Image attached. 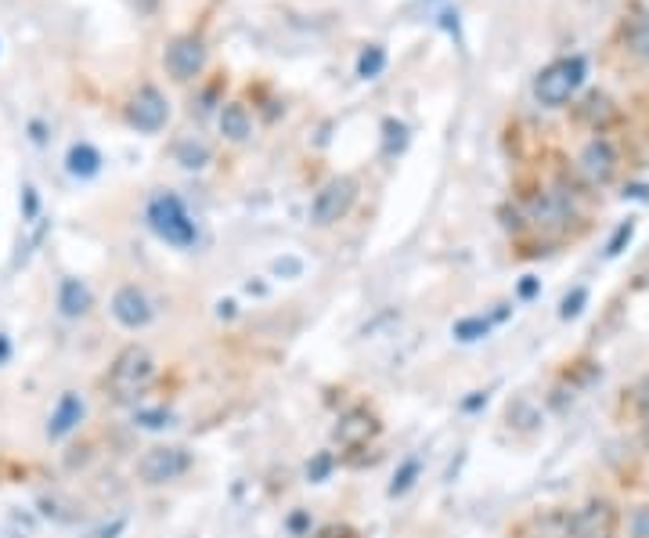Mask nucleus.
I'll return each mask as SVG.
<instances>
[{
  "label": "nucleus",
  "instance_id": "obj_1",
  "mask_svg": "<svg viewBox=\"0 0 649 538\" xmlns=\"http://www.w3.org/2000/svg\"><path fill=\"white\" fill-rule=\"evenodd\" d=\"M152 376H155V357L145 347L130 343L116 354L112 373H109V391L116 401H134L152 383Z\"/></svg>",
  "mask_w": 649,
  "mask_h": 538
},
{
  "label": "nucleus",
  "instance_id": "obj_9",
  "mask_svg": "<svg viewBox=\"0 0 649 538\" xmlns=\"http://www.w3.org/2000/svg\"><path fill=\"white\" fill-rule=\"evenodd\" d=\"M166 116H170L166 98L155 91V87H141V91L134 95V102H130V123L137 130H145V134H155L166 123Z\"/></svg>",
  "mask_w": 649,
  "mask_h": 538
},
{
  "label": "nucleus",
  "instance_id": "obj_24",
  "mask_svg": "<svg viewBox=\"0 0 649 538\" xmlns=\"http://www.w3.org/2000/svg\"><path fill=\"white\" fill-rule=\"evenodd\" d=\"M332 467H336V456H332V452H318V456L307 463V481H311V484H321V481H329Z\"/></svg>",
  "mask_w": 649,
  "mask_h": 538
},
{
  "label": "nucleus",
  "instance_id": "obj_35",
  "mask_svg": "<svg viewBox=\"0 0 649 538\" xmlns=\"http://www.w3.org/2000/svg\"><path fill=\"white\" fill-rule=\"evenodd\" d=\"M4 354H8V340H0V362H4Z\"/></svg>",
  "mask_w": 649,
  "mask_h": 538
},
{
  "label": "nucleus",
  "instance_id": "obj_23",
  "mask_svg": "<svg viewBox=\"0 0 649 538\" xmlns=\"http://www.w3.org/2000/svg\"><path fill=\"white\" fill-rule=\"evenodd\" d=\"M628 44H631V51L649 55V12H642L638 19H631V26H628Z\"/></svg>",
  "mask_w": 649,
  "mask_h": 538
},
{
  "label": "nucleus",
  "instance_id": "obj_18",
  "mask_svg": "<svg viewBox=\"0 0 649 538\" xmlns=\"http://www.w3.org/2000/svg\"><path fill=\"white\" fill-rule=\"evenodd\" d=\"M387 69V47L383 44H368L357 58V76L361 80H376L379 72Z\"/></svg>",
  "mask_w": 649,
  "mask_h": 538
},
{
  "label": "nucleus",
  "instance_id": "obj_16",
  "mask_svg": "<svg viewBox=\"0 0 649 538\" xmlns=\"http://www.w3.org/2000/svg\"><path fill=\"white\" fill-rule=\"evenodd\" d=\"M65 166H69V173H72V177H95V173L102 170V156H98V148H95V145L79 141V145H72V148H69Z\"/></svg>",
  "mask_w": 649,
  "mask_h": 538
},
{
  "label": "nucleus",
  "instance_id": "obj_15",
  "mask_svg": "<svg viewBox=\"0 0 649 538\" xmlns=\"http://www.w3.org/2000/svg\"><path fill=\"white\" fill-rule=\"evenodd\" d=\"M578 120H585L588 127H595V130H603V127H610L613 120H617V109H613V102L606 98V95H599V91H592L581 105H578Z\"/></svg>",
  "mask_w": 649,
  "mask_h": 538
},
{
  "label": "nucleus",
  "instance_id": "obj_6",
  "mask_svg": "<svg viewBox=\"0 0 649 538\" xmlns=\"http://www.w3.org/2000/svg\"><path fill=\"white\" fill-rule=\"evenodd\" d=\"M578 170L585 173V181L595 185V189L610 185L613 173H617V148H613V141L610 138H592L581 148V156H578Z\"/></svg>",
  "mask_w": 649,
  "mask_h": 538
},
{
  "label": "nucleus",
  "instance_id": "obj_8",
  "mask_svg": "<svg viewBox=\"0 0 649 538\" xmlns=\"http://www.w3.org/2000/svg\"><path fill=\"white\" fill-rule=\"evenodd\" d=\"M617 527V506L610 499H592L574 509V538H610Z\"/></svg>",
  "mask_w": 649,
  "mask_h": 538
},
{
  "label": "nucleus",
  "instance_id": "obj_17",
  "mask_svg": "<svg viewBox=\"0 0 649 538\" xmlns=\"http://www.w3.org/2000/svg\"><path fill=\"white\" fill-rule=\"evenodd\" d=\"M220 134H224L228 141H245V138L253 134V120H249L245 105L231 102V105L220 109Z\"/></svg>",
  "mask_w": 649,
  "mask_h": 538
},
{
  "label": "nucleus",
  "instance_id": "obj_13",
  "mask_svg": "<svg viewBox=\"0 0 649 538\" xmlns=\"http://www.w3.org/2000/svg\"><path fill=\"white\" fill-rule=\"evenodd\" d=\"M83 398L79 394H62V401H58V408H54V416H51V423H47V437L51 441H58V437H65L69 430H76L79 426V419H83Z\"/></svg>",
  "mask_w": 649,
  "mask_h": 538
},
{
  "label": "nucleus",
  "instance_id": "obj_28",
  "mask_svg": "<svg viewBox=\"0 0 649 538\" xmlns=\"http://www.w3.org/2000/svg\"><path fill=\"white\" fill-rule=\"evenodd\" d=\"M631 534H635V538H649V509H635V517H631Z\"/></svg>",
  "mask_w": 649,
  "mask_h": 538
},
{
  "label": "nucleus",
  "instance_id": "obj_12",
  "mask_svg": "<svg viewBox=\"0 0 649 538\" xmlns=\"http://www.w3.org/2000/svg\"><path fill=\"white\" fill-rule=\"evenodd\" d=\"M523 538H574V513L570 509H541L523 524Z\"/></svg>",
  "mask_w": 649,
  "mask_h": 538
},
{
  "label": "nucleus",
  "instance_id": "obj_25",
  "mask_svg": "<svg viewBox=\"0 0 649 538\" xmlns=\"http://www.w3.org/2000/svg\"><path fill=\"white\" fill-rule=\"evenodd\" d=\"M635 239V221H620L617 224V231L610 235V242H606V256H620L624 253V246Z\"/></svg>",
  "mask_w": 649,
  "mask_h": 538
},
{
  "label": "nucleus",
  "instance_id": "obj_11",
  "mask_svg": "<svg viewBox=\"0 0 649 538\" xmlns=\"http://www.w3.org/2000/svg\"><path fill=\"white\" fill-rule=\"evenodd\" d=\"M112 315H116V322L127 325V329H145V325L152 322V304H148V297H145L137 286H123V290H116V297H112Z\"/></svg>",
  "mask_w": 649,
  "mask_h": 538
},
{
  "label": "nucleus",
  "instance_id": "obj_2",
  "mask_svg": "<svg viewBox=\"0 0 649 538\" xmlns=\"http://www.w3.org/2000/svg\"><path fill=\"white\" fill-rule=\"evenodd\" d=\"M581 83H585V58L581 55H570V58H560V62H552V65H545L537 72L534 95L548 109H563L574 98V91H578Z\"/></svg>",
  "mask_w": 649,
  "mask_h": 538
},
{
  "label": "nucleus",
  "instance_id": "obj_10",
  "mask_svg": "<svg viewBox=\"0 0 649 538\" xmlns=\"http://www.w3.org/2000/svg\"><path fill=\"white\" fill-rule=\"evenodd\" d=\"M376 433H379V419H376V412H368V408H350L336 423V441L343 448H364Z\"/></svg>",
  "mask_w": 649,
  "mask_h": 538
},
{
  "label": "nucleus",
  "instance_id": "obj_20",
  "mask_svg": "<svg viewBox=\"0 0 649 538\" xmlns=\"http://www.w3.org/2000/svg\"><path fill=\"white\" fill-rule=\"evenodd\" d=\"M173 156H177V163H180L184 170H203V166L210 163V148H206L203 141H180Z\"/></svg>",
  "mask_w": 649,
  "mask_h": 538
},
{
  "label": "nucleus",
  "instance_id": "obj_33",
  "mask_svg": "<svg viewBox=\"0 0 649 538\" xmlns=\"http://www.w3.org/2000/svg\"><path fill=\"white\" fill-rule=\"evenodd\" d=\"M480 405H487V394H477V398H470V401H466V408H470V412H473V408H480Z\"/></svg>",
  "mask_w": 649,
  "mask_h": 538
},
{
  "label": "nucleus",
  "instance_id": "obj_29",
  "mask_svg": "<svg viewBox=\"0 0 649 538\" xmlns=\"http://www.w3.org/2000/svg\"><path fill=\"white\" fill-rule=\"evenodd\" d=\"M300 267H304V264H300L296 256H286V260H274V272H278V275H289V279H296V275H300Z\"/></svg>",
  "mask_w": 649,
  "mask_h": 538
},
{
  "label": "nucleus",
  "instance_id": "obj_3",
  "mask_svg": "<svg viewBox=\"0 0 649 538\" xmlns=\"http://www.w3.org/2000/svg\"><path fill=\"white\" fill-rule=\"evenodd\" d=\"M148 224L159 239H166L170 246H192L199 239L196 231V221L188 217L184 203L173 196V192H159L152 203H148Z\"/></svg>",
  "mask_w": 649,
  "mask_h": 538
},
{
  "label": "nucleus",
  "instance_id": "obj_14",
  "mask_svg": "<svg viewBox=\"0 0 649 538\" xmlns=\"http://www.w3.org/2000/svg\"><path fill=\"white\" fill-rule=\"evenodd\" d=\"M90 290L79 282V279H62V290H58V307L65 318H83L90 311Z\"/></svg>",
  "mask_w": 649,
  "mask_h": 538
},
{
  "label": "nucleus",
  "instance_id": "obj_27",
  "mask_svg": "<svg viewBox=\"0 0 649 538\" xmlns=\"http://www.w3.org/2000/svg\"><path fill=\"white\" fill-rule=\"evenodd\" d=\"M137 423H141V426H148V430H162V426H170V423H173V416H170V412H162V408H159V412H137Z\"/></svg>",
  "mask_w": 649,
  "mask_h": 538
},
{
  "label": "nucleus",
  "instance_id": "obj_4",
  "mask_svg": "<svg viewBox=\"0 0 649 538\" xmlns=\"http://www.w3.org/2000/svg\"><path fill=\"white\" fill-rule=\"evenodd\" d=\"M188 467H192L188 448H180V444H155V448H148V452L137 459V477L155 488V484H170L180 474H188Z\"/></svg>",
  "mask_w": 649,
  "mask_h": 538
},
{
  "label": "nucleus",
  "instance_id": "obj_19",
  "mask_svg": "<svg viewBox=\"0 0 649 538\" xmlns=\"http://www.w3.org/2000/svg\"><path fill=\"white\" fill-rule=\"evenodd\" d=\"M491 322H495V318H484V315L458 318L451 332H454V340H462V343H477V340H484V336L491 332Z\"/></svg>",
  "mask_w": 649,
  "mask_h": 538
},
{
  "label": "nucleus",
  "instance_id": "obj_32",
  "mask_svg": "<svg viewBox=\"0 0 649 538\" xmlns=\"http://www.w3.org/2000/svg\"><path fill=\"white\" fill-rule=\"evenodd\" d=\"M289 527H293V531H296V534H300V531H304V527H307V513H293V520H289Z\"/></svg>",
  "mask_w": 649,
  "mask_h": 538
},
{
  "label": "nucleus",
  "instance_id": "obj_26",
  "mask_svg": "<svg viewBox=\"0 0 649 538\" xmlns=\"http://www.w3.org/2000/svg\"><path fill=\"white\" fill-rule=\"evenodd\" d=\"M585 304H588V290H585V286H578L574 293H567V297H563V304H560V318H563V322L578 318V315L585 311Z\"/></svg>",
  "mask_w": 649,
  "mask_h": 538
},
{
  "label": "nucleus",
  "instance_id": "obj_31",
  "mask_svg": "<svg viewBox=\"0 0 649 538\" xmlns=\"http://www.w3.org/2000/svg\"><path fill=\"white\" fill-rule=\"evenodd\" d=\"M318 538H354V531H350V527H336V524H332V527H325Z\"/></svg>",
  "mask_w": 649,
  "mask_h": 538
},
{
  "label": "nucleus",
  "instance_id": "obj_34",
  "mask_svg": "<svg viewBox=\"0 0 649 538\" xmlns=\"http://www.w3.org/2000/svg\"><path fill=\"white\" fill-rule=\"evenodd\" d=\"M26 210H29V214L37 210V196H33V189H26Z\"/></svg>",
  "mask_w": 649,
  "mask_h": 538
},
{
  "label": "nucleus",
  "instance_id": "obj_21",
  "mask_svg": "<svg viewBox=\"0 0 649 538\" xmlns=\"http://www.w3.org/2000/svg\"><path fill=\"white\" fill-rule=\"evenodd\" d=\"M419 474H422V463H419L415 456H412V459H404V463H401V470L394 474V484H390V499H401V495H408V492L415 488Z\"/></svg>",
  "mask_w": 649,
  "mask_h": 538
},
{
  "label": "nucleus",
  "instance_id": "obj_30",
  "mask_svg": "<svg viewBox=\"0 0 649 538\" xmlns=\"http://www.w3.org/2000/svg\"><path fill=\"white\" fill-rule=\"evenodd\" d=\"M541 293V279H534V275H527L523 282H520V300H534Z\"/></svg>",
  "mask_w": 649,
  "mask_h": 538
},
{
  "label": "nucleus",
  "instance_id": "obj_5",
  "mask_svg": "<svg viewBox=\"0 0 649 538\" xmlns=\"http://www.w3.org/2000/svg\"><path fill=\"white\" fill-rule=\"evenodd\" d=\"M354 199H357V181H354V177H346V173L332 177V181L311 203V221L318 228H329V224H336V221H343L350 214Z\"/></svg>",
  "mask_w": 649,
  "mask_h": 538
},
{
  "label": "nucleus",
  "instance_id": "obj_7",
  "mask_svg": "<svg viewBox=\"0 0 649 538\" xmlns=\"http://www.w3.org/2000/svg\"><path fill=\"white\" fill-rule=\"evenodd\" d=\"M162 62H166V72H170L173 80H192V76H199L203 65H206V47H203V40H196V37H177V40H170Z\"/></svg>",
  "mask_w": 649,
  "mask_h": 538
},
{
  "label": "nucleus",
  "instance_id": "obj_22",
  "mask_svg": "<svg viewBox=\"0 0 649 538\" xmlns=\"http://www.w3.org/2000/svg\"><path fill=\"white\" fill-rule=\"evenodd\" d=\"M404 145H408V127H404L401 120H387V123H383V152L394 156V152H401Z\"/></svg>",
  "mask_w": 649,
  "mask_h": 538
}]
</instances>
